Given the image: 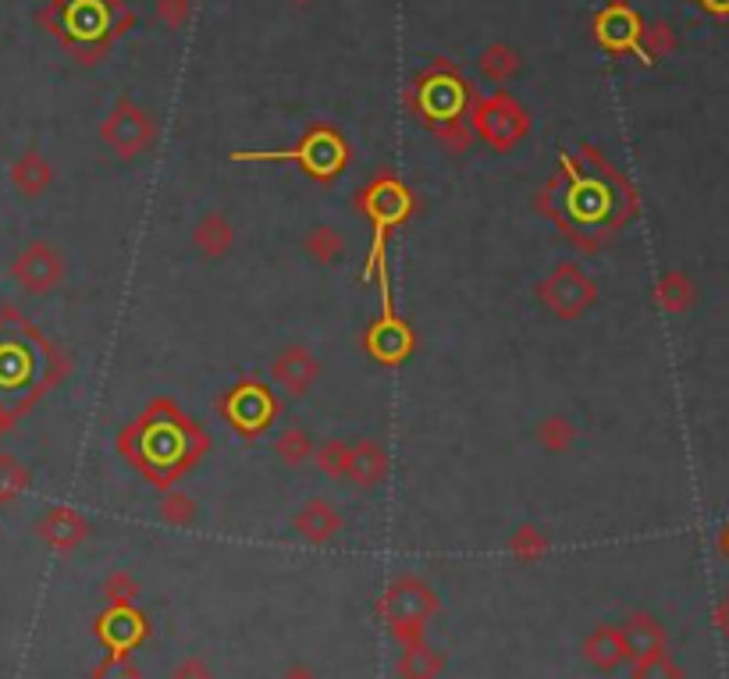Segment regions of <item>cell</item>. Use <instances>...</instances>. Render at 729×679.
<instances>
[{
	"mask_svg": "<svg viewBox=\"0 0 729 679\" xmlns=\"http://www.w3.org/2000/svg\"><path fill=\"white\" fill-rule=\"evenodd\" d=\"M534 211L545 214L569 246L598 252L626 228L630 217H637L641 196L605 153L583 143L577 153L559 157V171L537 188Z\"/></svg>",
	"mask_w": 729,
	"mask_h": 679,
	"instance_id": "6da1fadb",
	"label": "cell"
},
{
	"mask_svg": "<svg viewBox=\"0 0 729 679\" xmlns=\"http://www.w3.org/2000/svg\"><path fill=\"white\" fill-rule=\"evenodd\" d=\"M115 449L150 487L168 492L207 460L214 441L200 420L161 395V399H150V406L132 423H125L115 438Z\"/></svg>",
	"mask_w": 729,
	"mask_h": 679,
	"instance_id": "7a4b0ae2",
	"label": "cell"
},
{
	"mask_svg": "<svg viewBox=\"0 0 729 679\" xmlns=\"http://www.w3.org/2000/svg\"><path fill=\"white\" fill-rule=\"evenodd\" d=\"M72 359L14 306H0V413L19 423L68 377Z\"/></svg>",
	"mask_w": 729,
	"mask_h": 679,
	"instance_id": "3957f363",
	"label": "cell"
},
{
	"mask_svg": "<svg viewBox=\"0 0 729 679\" xmlns=\"http://www.w3.org/2000/svg\"><path fill=\"white\" fill-rule=\"evenodd\" d=\"M40 22L78 65L93 68L136 25V14L125 0H51V8L40 11Z\"/></svg>",
	"mask_w": 729,
	"mask_h": 679,
	"instance_id": "277c9868",
	"label": "cell"
},
{
	"mask_svg": "<svg viewBox=\"0 0 729 679\" xmlns=\"http://www.w3.org/2000/svg\"><path fill=\"white\" fill-rule=\"evenodd\" d=\"M353 211L367 220L374 239H371V252H367V263H363V281H377L382 285V299L392 303L388 295V239L395 235V228H403L406 220H414V214L420 211V200L417 193L409 188L395 171L382 168L377 175L356 188L353 196Z\"/></svg>",
	"mask_w": 729,
	"mask_h": 679,
	"instance_id": "5b68a950",
	"label": "cell"
},
{
	"mask_svg": "<svg viewBox=\"0 0 729 679\" xmlns=\"http://www.w3.org/2000/svg\"><path fill=\"white\" fill-rule=\"evenodd\" d=\"M232 161L239 164H296L310 182L331 185L342 179V171L353 161L349 139L328 121H313L296 147L289 150H235Z\"/></svg>",
	"mask_w": 729,
	"mask_h": 679,
	"instance_id": "8992f818",
	"label": "cell"
},
{
	"mask_svg": "<svg viewBox=\"0 0 729 679\" xmlns=\"http://www.w3.org/2000/svg\"><path fill=\"white\" fill-rule=\"evenodd\" d=\"M473 104V89L452 61H435L431 68H424L414 86L406 93V107L409 115L424 125L435 121H449V118H467V110Z\"/></svg>",
	"mask_w": 729,
	"mask_h": 679,
	"instance_id": "52a82bcc",
	"label": "cell"
},
{
	"mask_svg": "<svg viewBox=\"0 0 729 679\" xmlns=\"http://www.w3.org/2000/svg\"><path fill=\"white\" fill-rule=\"evenodd\" d=\"M438 594L427 580L420 576H395L382 602H377V619L385 623L388 637L395 644H409V640H420L424 637V626L431 623V615L438 612Z\"/></svg>",
	"mask_w": 729,
	"mask_h": 679,
	"instance_id": "ba28073f",
	"label": "cell"
},
{
	"mask_svg": "<svg viewBox=\"0 0 729 679\" xmlns=\"http://www.w3.org/2000/svg\"><path fill=\"white\" fill-rule=\"evenodd\" d=\"M214 409L243 441H257L275 428L285 406L275 395V388L264 385L260 377H239V381L214 402Z\"/></svg>",
	"mask_w": 729,
	"mask_h": 679,
	"instance_id": "9c48e42d",
	"label": "cell"
},
{
	"mask_svg": "<svg viewBox=\"0 0 729 679\" xmlns=\"http://www.w3.org/2000/svg\"><path fill=\"white\" fill-rule=\"evenodd\" d=\"M467 121L478 139L495 150V153H510L516 150L530 132V115L523 110V104L516 97H510L505 89L491 93V97H473Z\"/></svg>",
	"mask_w": 729,
	"mask_h": 679,
	"instance_id": "30bf717a",
	"label": "cell"
},
{
	"mask_svg": "<svg viewBox=\"0 0 729 679\" xmlns=\"http://www.w3.org/2000/svg\"><path fill=\"white\" fill-rule=\"evenodd\" d=\"M534 295L556 321H580L598 303V281L577 260H562L537 281Z\"/></svg>",
	"mask_w": 729,
	"mask_h": 679,
	"instance_id": "8fae6325",
	"label": "cell"
},
{
	"mask_svg": "<svg viewBox=\"0 0 729 679\" xmlns=\"http://www.w3.org/2000/svg\"><path fill=\"white\" fill-rule=\"evenodd\" d=\"M100 139L104 147L118 157V161H136V157L150 153L157 143V121L147 107H139L136 100L121 97L115 107L107 110V118L100 121Z\"/></svg>",
	"mask_w": 729,
	"mask_h": 679,
	"instance_id": "7c38bea8",
	"label": "cell"
},
{
	"mask_svg": "<svg viewBox=\"0 0 729 679\" xmlns=\"http://www.w3.org/2000/svg\"><path fill=\"white\" fill-rule=\"evenodd\" d=\"M417 331L409 324L403 313H395L392 303H385V310L377 313V317L360 331V349L367 353L374 363H382V367H403V363L417 353Z\"/></svg>",
	"mask_w": 729,
	"mask_h": 679,
	"instance_id": "4fadbf2b",
	"label": "cell"
},
{
	"mask_svg": "<svg viewBox=\"0 0 729 679\" xmlns=\"http://www.w3.org/2000/svg\"><path fill=\"white\" fill-rule=\"evenodd\" d=\"M68 263L65 252L46 239H33L19 249V257L11 260V281L29 295H46L65 285Z\"/></svg>",
	"mask_w": 729,
	"mask_h": 679,
	"instance_id": "5bb4252c",
	"label": "cell"
},
{
	"mask_svg": "<svg viewBox=\"0 0 729 679\" xmlns=\"http://www.w3.org/2000/svg\"><path fill=\"white\" fill-rule=\"evenodd\" d=\"M150 619L139 605L104 608L97 615V640L115 655H132L150 640Z\"/></svg>",
	"mask_w": 729,
	"mask_h": 679,
	"instance_id": "9a60e30c",
	"label": "cell"
},
{
	"mask_svg": "<svg viewBox=\"0 0 729 679\" xmlns=\"http://www.w3.org/2000/svg\"><path fill=\"white\" fill-rule=\"evenodd\" d=\"M271 381L292 395V399H303V395L321 381V359H317L307 345H285V349L271 359Z\"/></svg>",
	"mask_w": 729,
	"mask_h": 679,
	"instance_id": "2e32d148",
	"label": "cell"
},
{
	"mask_svg": "<svg viewBox=\"0 0 729 679\" xmlns=\"http://www.w3.org/2000/svg\"><path fill=\"white\" fill-rule=\"evenodd\" d=\"M89 519L72 509V505H54V509H46L40 519H36V537L40 541L57 551V556H72L78 545L89 541Z\"/></svg>",
	"mask_w": 729,
	"mask_h": 679,
	"instance_id": "e0dca14e",
	"label": "cell"
},
{
	"mask_svg": "<svg viewBox=\"0 0 729 679\" xmlns=\"http://www.w3.org/2000/svg\"><path fill=\"white\" fill-rule=\"evenodd\" d=\"M641 29L644 25H641L637 14H633V8L615 0V4H609L594 19V40L612 54H630V51H637L641 46Z\"/></svg>",
	"mask_w": 729,
	"mask_h": 679,
	"instance_id": "ac0fdd59",
	"label": "cell"
},
{
	"mask_svg": "<svg viewBox=\"0 0 729 679\" xmlns=\"http://www.w3.org/2000/svg\"><path fill=\"white\" fill-rule=\"evenodd\" d=\"M292 530L296 537H303L307 545H331L342 530V513L324 498H310L296 509Z\"/></svg>",
	"mask_w": 729,
	"mask_h": 679,
	"instance_id": "d6986e66",
	"label": "cell"
},
{
	"mask_svg": "<svg viewBox=\"0 0 729 679\" xmlns=\"http://www.w3.org/2000/svg\"><path fill=\"white\" fill-rule=\"evenodd\" d=\"M388 477V452L382 441L374 438H363L349 449V470H345V481L360 487V492H374L377 484Z\"/></svg>",
	"mask_w": 729,
	"mask_h": 679,
	"instance_id": "ffe728a7",
	"label": "cell"
},
{
	"mask_svg": "<svg viewBox=\"0 0 729 679\" xmlns=\"http://www.w3.org/2000/svg\"><path fill=\"white\" fill-rule=\"evenodd\" d=\"M11 185L19 188L22 196H29V200L43 196L46 188L54 185V164H51V157H46L40 147L22 150L19 157H14V164H11Z\"/></svg>",
	"mask_w": 729,
	"mask_h": 679,
	"instance_id": "44dd1931",
	"label": "cell"
},
{
	"mask_svg": "<svg viewBox=\"0 0 729 679\" xmlns=\"http://www.w3.org/2000/svg\"><path fill=\"white\" fill-rule=\"evenodd\" d=\"M193 246L203 260H221L235 249V225L228 214L211 211L193 225Z\"/></svg>",
	"mask_w": 729,
	"mask_h": 679,
	"instance_id": "7402d4cb",
	"label": "cell"
},
{
	"mask_svg": "<svg viewBox=\"0 0 729 679\" xmlns=\"http://www.w3.org/2000/svg\"><path fill=\"white\" fill-rule=\"evenodd\" d=\"M583 658H588L591 666L601 669V672L620 669L623 661L630 658L623 629L620 626H598V629H591L588 640H583Z\"/></svg>",
	"mask_w": 729,
	"mask_h": 679,
	"instance_id": "603a6c76",
	"label": "cell"
},
{
	"mask_svg": "<svg viewBox=\"0 0 729 679\" xmlns=\"http://www.w3.org/2000/svg\"><path fill=\"white\" fill-rule=\"evenodd\" d=\"M441 669H446V655L435 651L424 637L403 644V655L395 661V672L403 679H438Z\"/></svg>",
	"mask_w": 729,
	"mask_h": 679,
	"instance_id": "cb8c5ba5",
	"label": "cell"
},
{
	"mask_svg": "<svg viewBox=\"0 0 729 679\" xmlns=\"http://www.w3.org/2000/svg\"><path fill=\"white\" fill-rule=\"evenodd\" d=\"M623 640H626V651L630 658H647V655H658L665 647V634L662 626L652 619L647 612H633L626 626H623Z\"/></svg>",
	"mask_w": 729,
	"mask_h": 679,
	"instance_id": "d4e9b609",
	"label": "cell"
},
{
	"mask_svg": "<svg viewBox=\"0 0 729 679\" xmlns=\"http://www.w3.org/2000/svg\"><path fill=\"white\" fill-rule=\"evenodd\" d=\"M694 299H697V289L684 271H665L655 281V303L665 313H687L694 306Z\"/></svg>",
	"mask_w": 729,
	"mask_h": 679,
	"instance_id": "484cf974",
	"label": "cell"
},
{
	"mask_svg": "<svg viewBox=\"0 0 729 679\" xmlns=\"http://www.w3.org/2000/svg\"><path fill=\"white\" fill-rule=\"evenodd\" d=\"M303 252L313 260V263H339L345 257V235L331 225H313L307 235H303Z\"/></svg>",
	"mask_w": 729,
	"mask_h": 679,
	"instance_id": "4316f807",
	"label": "cell"
},
{
	"mask_svg": "<svg viewBox=\"0 0 729 679\" xmlns=\"http://www.w3.org/2000/svg\"><path fill=\"white\" fill-rule=\"evenodd\" d=\"M196 513H200L196 498L189 492H182V487H168V492H161V502H157V516H161V524L179 527V530L193 527Z\"/></svg>",
	"mask_w": 729,
	"mask_h": 679,
	"instance_id": "83f0119b",
	"label": "cell"
},
{
	"mask_svg": "<svg viewBox=\"0 0 729 679\" xmlns=\"http://www.w3.org/2000/svg\"><path fill=\"white\" fill-rule=\"evenodd\" d=\"M519 68H523V57L510 43H491L481 51V72L491 83H510V78L519 75Z\"/></svg>",
	"mask_w": 729,
	"mask_h": 679,
	"instance_id": "f1b7e54d",
	"label": "cell"
},
{
	"mask_svg": "<svg viewBox=\"0 0 729 679\" xmlns=\"http://www.w3.org/2000/svg\"><path fill=\"white\" fill-rule=\"evenodd\" d=\"M313 438L303 431V428H285L278 438H275V455H278V463L281 466H289V470H299V466H307V463H313Z\"/></svg>",
	"mask_w": 729,
	"mask_h": 679,
	"instance_id": "f546056e",
	"label": "cell"
},
{
	"mask_svg": "<svg viewBox=\"0 0 729 679\" xmlns=\"http://www.w3.org/2000/svg\"><path fill=\"white\" fill-rule=\"evenodd\" d=\"M534 441L542 445L545 452H551V455H562V452H569L577 445V423L573 420H566V417H545L542 423L534 428Z\"/></svg>",
	"mask_w": 729,
	"mask_h": 679,
	"instance_id": "4dcf8cb0",
	"label": "cell"
},
{
	"mask_svg": "<svg viewBox=\"0 0 729 679\" xmlns=\"http://www.w3.org/2000/svg\"><path fill=\"white\" fill-rule=\"evenodd\" d=\"M427 132L435 136V143L446 150L449 157H463L473 143H478V136H473V129H470L467 118L435 121V125H427Z\"/></svg>",
	"mask_w": 729,
	"mask_h": 679,
	"instance_id": "1f68e13d",
	"label": "cell"
},
{
	"mask_svg": "<svg viewBox=\"0 0 729 679\" xmlns=\"http://www.w3.org/2000/svg\"><path fill=\"white\" fill-rule=\"evenodd\" d=\"M33 484V470L14 460L11 452H0V505H14Z\"/></svg>",
	"mask_w": 729,
	"mask_h": 679,
	"instance_id": "d6a6232c",
	"label": "cell"
},
{
	"mask_svg": "<svg viewBox=\"0 0 729 679\" xmlns=\"http://www.w3.org/2000/svg\"><path fill=\"white\" fill-rule=\"evenodd\" d=\"M505 548H510V556H513L516 562H537V559L548 556L551 541H548L545 530H537L534 524H523V527H516V530L510 534Z\"/></svg>",
	"mask_w": 729,
	"mask_h": 679,
	"instance_id": "836d02e7",
	"label": "cell"
},
{
	"mask_svg": "<svg viewBox=\"0 0 729 679\" xmlns=\"http://www.w3.org/2000/svg\"><path fill=\"white\" fill-rule=\"evenodd\" d=\"M349 441H342V438H328V441H321V445L313 449V463H317V470L324 473V477H331V481H345V470H349Z\"/></svg>",
	"mask_w": 729,
	"mask_h": 679,
	"instance_id": "e575fe53",
	"label": "cell"
},
{
	"mask_svg": "<svg viewBox=\"0 0 729 679\" xmlns=\"http://www.w3.org/2000/svg\"><path fill=\"white\" fill-rule=\"evenodd\" d=\"M104 602L107 608H121V605H136L139 602V580L125 570H115L104 580Z\"/></svg>",
	"mask_w": 729,
	"mask_h": 679,
	"instance_id": "d590c367",
	"label": "cell"
},
{
	"mask_svg": "<svg viewBox=\"0 0 729 679\" xmlns=\"http://www.w3.org/2000/svg\"><path fill=\"white\" fill-rule=\"evenodd\" d=\"M153 11H157V22L171 33H179V29L189 25L193 19V0H153Z\"/></svg>",
	"mask_w": 729,
	"mask_h": 679,
	"instance_id": "8d00e7d4",
	"label": "cell"
},
{
	"mask_svg": "<svg viewBox=\"0 0 729 679\" xmlns=\"http://www.w3.org/2000/svg\"><path fill=\"white\" fill-rule=\"evenodd\" d=\"M93 679H142V669L136 666L129 655L107 651V655L97 661V669H93Z\"/></svg>",
	"mask_w": 729,
	"mask_h": 679,
	"instance_id": "74e56055",
	"label": "cell"
},
{
	"mask_svg": "<svg viewBox=\"0 0 729 679\" xmlns=\"http://www.w3.org/2000/svg\"><path fill=\"white\" fill-rule=\"evenodd\" d=\"M673 51V33H669V25H647V29H641V46H637V54L644 57V61H658V57H665Z\"/></svg>",
	"mask_w": 729,
	"mask_h": 679,
	"instance_id": "f35d334b",
	"label": "cell"
},
{
	"mask_svg": "<svg viewBox=\"0 0 729 679\" xmlns=\"http://www.w3.org/2000/svg\"><path fill=\"white\" fill-rule=\"evenodd\" d=\"M633 679H679V669L658 651L647 658H633Z\"/></svg>",
	"mask_w": 729,
	"mask_h": 679,
	"instance_id": "ab89813d",
	"label": "cell"
},
{
	"mask_svg": "<svg viewBox=\"0 0 729 679\" xmlns=\"http://www.w3.org/2000/svg\"><path fill=\"white\" fill-rule=\"evenodd\" d=\"M171 679H214V672H211V666H207V658L189 655L185 661H179V666H174Z\"/></svg>",
	"mask_w": 729,
	"mask_h": 679,
	"instance_id": "60d3db41",
	"label": "cell"
},
{
	"mask_svg": "<svg viewBox=\"0 0 729 679\" xmlns=\"http://www.w3.org/2000/svg\"><path fill=\"white\" fill-rule=\"evenodd\" d=\"M281 679H317V672H313V669H307V666H292V669L285 672Z\"/></svg>",
	"mask_w": 729,
	"mask_h": 679,
	"instance_id": "b9f144b4",
	"label": "cell"
},
{
	"mask_svg": "<svg viewBox=\"0 0 729 679\" xmlns=\"http://www.w3.org/2000/svg\"><path fill=\"white\" fill-rule=\"evenodd\" d=\"M701 4H705L708 11H716V14H726V11H729V0H701Z\"/></svg>",
	"mask_w": 729,
	"mask_h": 679,
	"instance_id": "7bdbcfd3",
	"label": "cell"
},
{
	"mask_svg": "<svg viewBox=\"0 0 729 679\" xmlns=\"http://www.w3.org/2000/svg\"><path fill=\"white\" fill-rule=\"evenodd\" d=\"M11 428H14V423H11V420H8L4 413H0V438H4V434H8Z\"/></svg>",
	"mask_w": 729,
	"mask_h": 679,
	"instance_id": "ee69618b",
	"label": "cell"
},
{
	"mask_svg": "<svg viewBox=\"0 0 729 679\" xmlns=\"http://www.w3.org/2000/svg\"><path fill=\"white\" fill-rule=\"evenodd\" d=\"M296 8H307V4H313V0H292Z\"/></svg>",
	"mask_w": 729,
	"mask_h": 679,
	"instance_id": "f6af8a7d",
	"label": "cell"
},
{
	"mask_svg": "<svg viewBox=\"0 0 729 679\" xmlns=\"http://www.w3.org/2000/svg\"><path fill=\"white\" fill-rule=\"evenodd\" d=\"M722 541H726V548H729V530H726V537H722Z\"/></svg>",
	"mask_w": 729,
	"mask_h": 679,
	"instance_id": "bcb514c9",
	"label": "cell"
}]
</instances>
